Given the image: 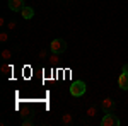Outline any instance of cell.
Instances as JSON below:
<instances>
[{
    "label": "cell",
    "instance_id": "1",
    "mask_svg": "<svg viewBox=\"0 0 128 126\" xmlns=\"http://www.w3.org/2000/svg\"><path fill=\"white\" fill-rule=\"evenodd\" d=\"M70 94L74 97H82L84 94H86V90H87V85H86V82L84 80H74L72 84H70Z\"/></svg>",
    "mask_w": 128,
    "mask_h": 126
},
{
    "label": "cell",
    "instance_id": "2",
    "mask_svg": "<svg viewBox=\"0 0 128 126\" xmlns=\"http://www.w3.org/2000/svg\"><path fill=\"white\" fill-rule=\"evenodd\" d=\"M50 51H51V53H56V55L65 53V51H67V41L62 39V38L53 39V41L50 43Z\"/></svg>",
    "mask_w": 128,
    "mask_h": 126
},
{
    "label": "cell",
    "instance_id": "3",
    "mask_svg": "<svg viewBox=\"0 0 128 126\" xmlns=\"http://www.w3.org/2000/svg\"><path fill=\"white\" fill-rule=\"evenodd\" d=\"M101 126H120V118L114 113H104V116L101 119Z\"/></svg>",
    "mask_w": 128,
    "mask_h": 126
},
{
    "label": "cell",
    "instance_id": "4",
    "mask_svg": "<svg viewBox=\"0 0 128 126\" xmlns=\"http://www.w3.org/2000/svg\"><path fill=\"white\" fill-rule=\"evenodd\" d=\"M118 87L121 90H128V63L123 65V70L118 77Z\"/></svg>",
    "mask_w": 128,
    "mask_h": 126
},
{
    "label": "cell",
    "instance_id": "5",
    "mask_svg": "<svg viewBox=\"0 0 128 126\" xmlns=\"http://www.w3.org/2000/svg\"><path fill=\"white\" fill-rule=\"evenodd\" d=\"M114 107H116L114 101H113V99H109V97L102 99V101H101V104H99V109H101L102 113H114Z\"/></svg>",
    "mask_w": 128,
    "mask_h": 126
},
{
    "label": "cell",
    "instance_id": "6",
    "mask_svg": "<svg viewBox=\"0 0 128 126\" xmlns=\"http://www.w3.org/2000/svg\"><path fill=\"white\" fill-rule=\"evenodd\" d=\"M24 7H26L24 0H9V9L12 12H20Z\"/></svg>",
    "mask_w": 128,
    "mask_h": 126
},
{
    "label": "cell",
    "instance_id": "7",
    "mask_svg": "<svg viewBox=\"0 0 128 126\" xmlns=\"http://www.w3.org/2000/svg\"><path fill=\"white\" fill-rule=\"evenodd\" d=\"M20 15H22V19H26V20L32 19V17H34V9L29 7V5H26L24 9L20 10Z\"/></svg>",
    "mask_w": 128,
    "mask_h": 126
},
{
    "label": "cell",
    "instance_id": "8",
    "mask_svg": "<svg viewBox=\"0 0 128 126\" xmlns=\"http://www.w3.org/2000/svg\"><path fill=\"white\" fill-rule=\"evenodd\" d=\"M62 125H65V126H72V125H75V118H74V114H70V113H65L63 116H62Z\"/></svg>",
    "mask_w": 128,
    "mask_h": 126
},
{
    "label": "cell",
    "instance_id": "9",
    "mask_svg": "<svg viewBox=\"0 0 128 126\" xmlns=\"http://www.w3.org/2000/svg\"><path fill=\"white\" fill-rule=\"evenodd\" d=\"M2 60H4V61H10V60H12V51H10L9 48L2 49Z\"/></svg>",
    "mask_w": 128,
    "mask_h": 126
},
{
    "label": "cell",
    "instance_id": "10",
    "mask_svg": "<svg viewBox=\"0 0 128 126\" xmlns=\"http://www.w3.org/2000/svg\"><path fill=\"white\" fill-rule=\"evenodd\" d=\"M86 114H87V118H94L98 114V106H89L87 111H86Z\"/></svg>",
    "mask_w": 128,
    "mask_h": 126
},
{
    "label": "cell",
    "instance_id": "11",
    "mask_svg": "<svg viewBox=\"0 0 128 126\" xmlns=\"http://www.w3.org/2000/svg\"><path fill=\"white\" fill-rule=\"evenodd\" d=\"M10 72H12V65H10L9 61H4V65H2V73H4V75H9Z\"/></svg>",
    "mask_w": 128,
    "mask_h": 126
},
{
    "label": "cell",
    "instance_id": "12",
    "mask_svg": "<svg viewBox=\"0 0 128 126\" xmlns=\"http://www.w3.org/2000/svg\"><path fill=\"white\" fill-rule=\"evenodd\" d=\"M9 39H10L9 32H5V31H2V32H0V43H2V44H7V43H9Z\"/></svg>",
    "mask_w": 128,
    "mask_h": 126
},
{
    "label": "cell",
    "instance_id": "13",
    "mask_svg": "<svg viewBox=\"0 0 128 126\" xmlns=\"http://www.w3.org/2000/svg\"><path fill=\"white\" fill-rule=\"evenodd\" d=\"M32 116L34 114H29L28 118H24L22 119V126H32Z\"/></svg>",
    "mask_w": 128,
    "mask_h": 126
},
{
    "label": "cell",
    "instance_id": "14",
    "mask_svg": "<svg viewBox=\"0 0 128 126\" xmlns=\"http://www.w3.org/2000/svg\"><path fill=\"white\" fill-rule=\"evenodd\" d=\"M7 29H9L10 32H12L14 29H17V22H16V20H10V22H7Z\"/></svg>",
    "mask_w": 128,
    "mask_h": 126
},
{
    "label": "cell",
    "instance_id": "15",
    "mask_svg": "<svg viewBox=\"0 0 128 126\" xmlns=\"http://www.w3.org/2000/svg\"><path fill=\"white\" fill-rule=\"evenodd\" d=\"M48 60L51 61V63H56V61H58L60 58H58V55H56V53H51V56H50Z\"/></svg>",
    "mask_w": 128,
    "mask_h": 126
},
{
    "label": "cell",
    "instance_id": "16",
    "mask_svg": "<svg viewBox=\"0 0 128 126\" xmlns=\"http://www.w3.org/2000/svg\"><path fill=\"white\" fill-rule=\"evenodd\" d=\"M40 58H41V60H44V58H46V49L40 51Z\"/></svg>",
    "mask_w": 128,
    "mask_h": 126
},
{
    "label": "cell",
    "instance_id": "17",
    "mask_svg": "<svg viewBox=\"0 0 128 126\" xmlns=\"http://www.w3.org/2000/svg\"><path fill=\"white\" fill-rule=\"evenodd\" d=\"M0 26H2V27H4V26H7V22H5V19H4V17L0 19Z\"/></svg>",
    "mask_w": 128,
    "mask_h": 126
}]
</instances>
